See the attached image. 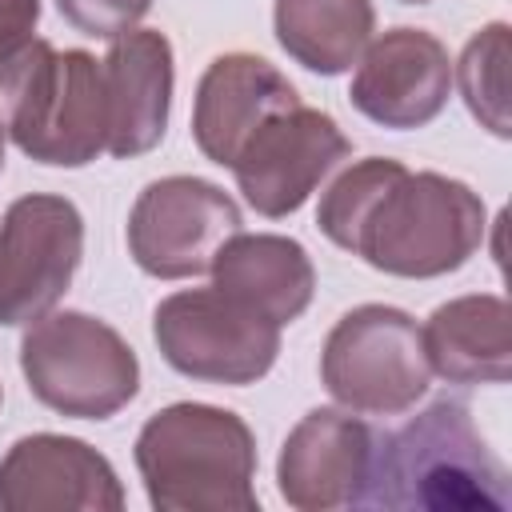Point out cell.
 Returning a JSON list of instances; mask_svg holds the SVG:
<instances>
[{"label":"cell","instance_id":"1","mask_svg":"<svg viewBox=\"0 0 512 512\" xmlns=\"http://www.w3.org/2000/svg\"><path fill=\"white\" fill-rule=\"evenodd\" d=\"M136 472L160 512H256V436L232 408L180 400L144 420Z\"/></svg>","mask_w":512,"mask_h":512},{"label":"cell","instance_id":"2","mask_svg":"<svg viewBox=\"0 0 512 512\" xmlns=\"http://www.w3.org/2000/svg\"><path fill=\"white\" fill-rule=\"evenodd\" d=\"M368 504L432 512H508L512 484L508 468L472 424L468 404L436 400L416 412L400 432L380 436Z\"/></svg>","mask_w":512,"mask_h":512},{"label":"cell","instance_id":"3","mask_svg":"<svg viewBox=\"0 0 512 512\" xmlns=\"http://www.w3.org/2000/svg\"><path fill=\"white\" fill-rule=\"evenodd\" d=\"M484 200L444 172H400L352 236V256L384 276L436 280L464 268L484 244Z\"/></svg>","mask_w":512,"mask_h":512},{"label":"cell","instance_id":"4","mask_svg":"<svg viewBox=\"0 0 512 512\" xmlns=\"http://www.w3.org/2000/svg\"><path fill=\"white\" fill-rule=\"evenodd\" d=\"M28 392L72 420H108L140 392L132 344L92 312H44L20 340Z\"/></svg>","mask_w":512,"mask_h":512},{"label":"cell","instance_id":"5","mask_svg":"<svg viewBox=\"0 0 512 512\" xmlns=\"http://www.w3.org/2000/svg\"><path fill=\"white\" fill-rule=\"evenodd\" d=\"M12 144L48 168H84L108 148L104 68L84 48L44 44L8 104Z\"/></svg>","mask_w":512,"mask_h":512},{"label":"cell","instance_id":"6","mask_svg":"<svg viewBox=\"0 0 512 512\" xmlns=\"http://www.w3.org/2000/svg\"><path fill=\"white\" fill-rule=\"evenodd\" d=\"M328 396L360 416L408 412L432 380L420 324L392 304H360L344 312L320 352Z\"/></svg>","mask_w":512,"mask_h":512},{"label":"cell","instance_id":"7","mask_svg":"<svg viewBox=\"0 0 512 512\" xmlns=\"http://www.w3.org/2000/svg\"><path fill=\"white\" fill-rule=\"evenodd\" d=\"M152 340L168 368L204 384H256L280 356V324L220 288H184L156 304Z\"/></svg>","mask_w":512,"mask_h":512},{"label":"cell","instance_id":"8","mask_svg":"<svg viewBox=\"0 0 512 512\" xmlns=\"http://www.w3.org/2000/svg\"><path fill=\"white\" fill-rule=\"evenodd\" d=\"M84 260V216L68 196L32 192L0 220V328L52 312Z\"/></svg>","mask_w":512,"mask_h":512},{"label":"cell","instance_id":"9","mask_svg":"<svg viewBox=\"0 0 512 512\" xmlns=\"http://www.w3.org/2000/svg\"><path fill=\"white\" fill-rule=\"evenodd\" d=\"M240 224V208L220 184L204 176H160L144 184L128 212V252L156 280H188L212 268Z\"/></svg>","mask_w":512,"mask_h":512},{"label":"cell","instance_id":"10","mask_svg":"<svg viewBox=\"0 0 512 512\" xmlns=\"http://www.w3.org/2000/svg\"><path fill=\"white\" fill-rule=\"evenodd\" d=\"M352 152L340 124L308 104L272 116L236 156V188L268 220L296 212L320 180H328Z\"/></svg>","mask_w":512,"mask_h":512},{"label":"cell","instance_id":"11","mask_svg":"<svg viewBox=\"0 0 512 512\" xmlns=\"http://www.w3.org/2000/svg\"><path fill=\"white\" fill-rule=\"evenodd\" d=\"M380 432L348 408H312L288 432L276 460V488L300 512L368 504Z\"/></svg>","mask_w":512,"mask_h":512},{"label":"cell","instance_id":"12","mask_svg":"<svg viewBox=\"0 0 512 512\" xmlns=\"http://www.w3.org/2000/svg\"><path fill=\"white\" fill-rule=\"evenodd\" d=\"M452 92V56L424 28H388L372 36L364 56L356 60V76L348 88L352 108L392 132L432 124Z\"/></svg>","mask_w":512,"mask_h":512},{"label":"cell","instance_id":"13","mask_svg":"<svg viewBox=\"0 0 512 512\" xmlns=\"http://www.w3.org/2000/svg\"><path fill=\"white\" fill-rule=\"evenodd\" d=\"M4 512H116L124 484L104 452L60 432L20 436L0 460Z\"/></svg>","mask_w":512,"mask_h":512},{"label":"cell","instance_id":"14","mask_svg":"<svg viewBox=\"0 0 512 512\" xmlns=\"http://www.w3.org/2000/svg\"><path fill=\"white\" fill-rule=\"evenodd\" d=\"M296 104H300V92L272 60L256 52H224L204 68L196 84L192 140L212 164L232 168L244 144L272 116Z\"/></svg>","mask_w":512,"mask_h":512},{"label":"cell","instance_id":"15","mask_svg":"<svg viewBox=\"0 0 512 512\" xmlns=\"http://www.w3.org/2000/svg\"><path fill=\"white\" fill-rule=\"evenodd\" d=\"M104 68V104H108V148L116 160L152 152L168 132L172 112V44L156 28H132L112 40Z\"/></svg>","mask_w":512,"mask_h":512},{"label":"cell","instance_id":"16","mask_svg":"<svg viewBox=\"0 0 512 512\" xmlns=\"http://www.w3.org/2000/svg\"><path fill=\"white\" fill-rule=\"evenodd\" d=\"M212 288L268 316L272 324H292L316 296V268L300 240L276 232H236L212 260Z\"/></svg>","mask_w":512,"mask_h":512},{"label":"cell","instance_id":"17","mask_svg":"<svg viewBox=\"0 0 512 512\" xmlns=\"http://www.w3.org/2000/svg\"><path fill=\"white\" fill-rule=\"evenodd\" d=\"M420 336L428 368L448 384H508L512 376V308L504 296H456L424 320Z\"/></svg>","mask_w":512,"mask_h":512},{"label":"cell","instance_id":"18","mask_svg":"<svg viewBox=\"0 0 512 512\" xmlns=\"http://www.w3.org/2000/svg\"><path fill=\"white\" fill-rule=\"evenodd\" d=\"M272 28L276 44L300 68L340 76L364 56L376 32V12L372 0H276Z\"/></svg>","mask_w":512,"mask_h":512},{"label":"cell","instance_id":"19","mask_svg":"<svg viewBox=\"0 0 512 512\" xmlns=\"http://www.w3.org/2000/svg\"><path fill=\"white\" fill-rule=\"evenodd\" d=\"M508 60H512V36L504 20L484 24L452 64V84L460 88L468 112L488 128L492 136L508 140L512 136V116H508Z\"/></svg>","mask_w":512,"mask_h":512},{"label":"cell","instance_id":"20","mask_svg":"<svg viewBox=\"0 0 512 512\" xmlns=\"http://www.w3.org/2000/svg\"><path fill=\"white\" fill-rule=\"evenodd\" d=\"M404 172L400 160H388V156H364L356 164H348L332 184L328 192L320 196V208H316V224L320 232L336 244V248H352V236L360 228V220L368 216V208L376 204V196Z\"/></svg>","mask_w":512,"mask_h":512},{"label":"cell","instance_id":"21","mask_svg":"<svg viewBox=\"0 0 512 512\" xmlns=\"http://www.w3.org/2000/svg\"><path fill=\"white\" fill-rule=\"evenodd\" d=\"M40 24V0H0V100L8 104L12 88L36 60V52L48 44L36 36Z\"/></svg>","mask_w":512,"mask_h":512},{"label":"cell","instance_id":"22","mask_svg":"<svg viewBox=\"0 0 512 512\" xmlns=\"http://www.w3.org/2000/svg\"><path fill=\"white\" fill-rule=\"evenodd\" d=\"M56 8L76 32L96 40H116L148 16L152 0H56Z\"/></svg>","mask_w":512,"mask_h":512},{"label":"cell","instance_id":"23","mask_svg":"<svg viewBox=\"0 0 512 512\" xmlns=\"http://www.w3.org/2000/svg\"><path fill=\"white\" fill-rule=\"evenodd\" d=\"M4 140H8V116H4V100H0V172H4Z\"/></svg>","mask_w":512,"mask_h":512},{"label":"cell","instance_id":"24","mask_svg":"<svg viewBox=\"0 0 512 512\" xmlns=\"http://www.w3.org/2000/svg\"><path fill=\"white\" fill-rule=\"evenodd\" d=\"M400 4H428V0H400Z\"/></svg>","mask_w":512,"mask_h":512},{"label":"cell","instance_id":"25","mask_svg":"<svg viewBox=\"0 0 512 512\" xmlns=\"http://www.w3.org/2000/svg\"><path fill=\"white\" fill-rule=\"evenodd\" d=\"M0 396H4V392H0Z\"/></svg>","mask_w":512,"mask_h":512}]
</instances>
